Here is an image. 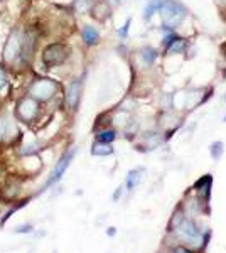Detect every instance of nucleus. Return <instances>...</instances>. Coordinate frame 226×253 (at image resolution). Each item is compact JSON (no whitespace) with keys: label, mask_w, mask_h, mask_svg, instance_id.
I'll return each instance as SVG.
<instances>
[{"label":"nucleus","mask_w":226,"mask_h":253,"mask_svg":"<svg viewBox=\"0 0 226 253\" xmlns=\"http://www.w3.org/2000/svg\"><path fill=\"white\" fill-rule=\"evenodd\" d=\"M159 14L162 17L164 29L176 31L177 27L182 26V22L188 17V9L181 2H177V0H164Z\"/></svg>","instance_id":"nucleus-1"},{"label":"nucleus","mask_w":226,"mask_h":253,"mask_svg":"<svg viewBox=\"0 0 226 253\" xmlns=\"http://www.w3.org/2000/svg\"><path fill=\"white\" fill-rule=\"evenodd\" d=\"M177 233H179V236L182 240H186V242L193 243L194 247H197L201 242H203V238H201V231L196 228V224L193 223V221L189 220H184L182 218L181 224H177Z\"/></svg>","instance_id":"nucleus-2"},{"label":"nucleus","mask_w":226,"mask_h":253,"mask_svg":"<svg viewBox=\"0 0 226 253\" xmlns=\"http://www.w3.org/2000/svg\"><path fill=\"white\" fill-rule=\"evenodd\" d=\"M58 90V85L51 80H39L31 86V96L35 100H49Z\"/></svg>","instance_id":"nucleus-3"},{"label":"nucleus","mask_w":226,"mask_h":253,"mask_svg":"<svg viewBox=\"0 0 226 253\" xmlns=\"http://www.w3.org/2000/svg\"><path fill=\"white\" fill-rule=\"evenodd\" d=\"M68 56V51L63 44H51L44 49V56H42V61H44L46 66H58L61 64L63 61Z\"/></svg>","instance_id":"nucleus-4"},{"label":"nucleus","mask_w":226,"mask_h":253,"mask_svg":"<svg viewBox=\"0 0 226 253\" xmlns=\"http://www.w3.org/2000/svg\"><path fill=\"white\" fill-rule=\"evenodd\" d=\"M74 154H76V150H74V149H73V150H69V152L66 154V156L63 157L61 160H59V164L56 165V167H54V171H53V174H51V177H49V179H47L46 188H47V186H51V184H54V183H56V181L61 179L63 174H65V171H66V169H68L69 162L73 160Z\"/></svg>","instance_id":"nucleus-5"},{"label":"nucleus","mask_w":226,"mask_h":253,"mask_svg":"<svg viewBox=\"0 0 226 253\" xmlns=\"http://www.w3.org/2000/svg\"><path fill=\"white\" fill-rule=\"evenodd\" d=\"M35 113H37V103H35L32 98H24L21 103L17 105V115L21 117L22 120L26 122L32 120Z\"/></svg>","instance_id":"nucleus-6"},{"label":"nucleus","mask_w":226,"mask_h":253,"mask_svg":"<svg viewBox=\"0 0 226 253\" xmlns=\"http://www.w3.org/2000/svg\"><path fill=\"white\" fill-rule=\"evenodd\" d=\"M110 14H112V7H110V3L106 2V0H100L98 3H95L93 9H91V15H93V19H97V21H106V19L110 17Z\"/></svg>","instance_id":"nucleus-7"},{"label":"nucleus","mask_w":226,"mask_h":253,"mask_svg":"<svg viewBox=\"0 0 226 253\" xmlns=\"http://www.w3.org/2000/svg\"><path fill=\"white\" fill-rule=\"evenodd\" d=\"M79 98H81V81H74L73 85L69 86L68 96H66L69 108H76L79 103Z\"/></svg>","instance_id":"nucleus-8"},{"label":"nucleus","mask_w":226,"mask_h":253,"mask_svg":"<svg viewBox=\"0 0 226 253\" xmlns=\"http://www.w3.org/2000/svg\"><path fill=\"white\" fill-rule=\"evenodd\" d=\"M186 49H188V41L186 39H182L179 37L176 42H172L167 49H165V54L167 56H176V54H184L186 53Z\"/></svg>","instance_id":"nucleus-9"},{"label":"nucleus","mask_w":226,"mask_h":253,"mask_svg":"<svg viewBox=\"0 0 226 253\" xmlns=\"http://www.w3.org/2000/svg\"><path fill=\"white\" fill-rule=\"evenodd\" d=\"M142 172H144L142 169H133L129 172V176H127V189L129 191H133L138 186V183L142 181Z\"/></svg>","instance_id":"nucleus-10"},{"label":"nucleus","mask_w":226,"mask_h":253,"mask_svg":"<svg viewBox=\"0 0 226 253\" xmlns=\"http://www.w3.org/2000/svg\"><path fill=\"white\" fill-rule=\"evenodd\" d=\"M211 184H213V177L211 176H204V177H201L199 181L196 183V191L197 192H201L204 197H208L209 196V188H211Z\"/></svg>","instance_id":"nucleus-11"},{"label":"nucleus","mask_w":226,"mask_h":253,"mask_svg":"<svg viewBox=\"0 0 226 253\" xmlns=\"http://www.w3.org/2000/svg\"><path fill=\"white\" fill-rule=\"evenodd\" d=\"M98 31L95 29V27H91V26H86L85 29H83V39H85V42L86 44H90V46H93V44H97L98 42Z\"/></svg>","instance_id":"nucleus-12"},{"label":"nucleus","mask_w":226,"mask_h":253,"mask_svg":"<svg viewBox=\"0 0 226 253\" xmlns=\"http://www.w3.org/2000/svg\"><path fill=\"white\" fill-rule=\"evenodd\" d=\"M113 152V149L110 147V144H105V142H97L93 145V154L95 156H110Z\"/></svg>","instance_id":"nucleus-13"},{"label":"nucleus","mask_w":226,"mask_h":253,"mask_svg":"<svg viewBox=\"0 0 226 253\" xmlns=\"http://www.w3.org/2000/svg\"><path fill=\"white\" fill-rule=\"evenodd\" d=\"M162 2H164V0H152V2L149 3L147 7H145V10H144V14H145V19H149L152 17L154 14H157L159 10H161V7H162Z\"/></svg>","instance_id":"nucleus-14"},{"label":"nucleus","mask_w":226,"mask_h":253,"mask_svg":"<svg viewBox=\"0 0 226 253\" xmlns=\"http://www.w3.org/2000/svg\"><path fill=\"white\" fill-rule=\"evenodd\" d=\"M140 56L147 64H154V61L157 59V51L154 49V47H144V49L140 51Z\"/></svg>","instance_id":"nucleus-15"},{"label":"nucleus","mask_w":226,"mask_h":253,"mask_svg":"<svg viewBox=\"0 0 226 253\" xmlns=\"http://www.w3.org/2000/svg\"><path fill=\"white\" fill-rule=\"evenodd\" d=\"M209 152H211V157L215 160H220L221 159V156H223V152H225V145H223V142L221 140H216L215 144H211V147H209Z\"/></svg>","instance_id":"nucleus-16"},{"label":"nucleus","mask_w":226,"mask_h":253,"mask_svg":"<svg viewBox=\"0 0 226 253\" xmlns=\"http://www.w3.org/2000/svg\"><path fill=\"white\" fill-rule=\"evenodd\" d=\"M115 137H117L115 130H103V132L98 133V142H105V144H110V142L115 140Z\"/></svg>","instance_id":"nucleus-17"},{"label":"nucleus","mask_w":226,"mask_h":253,"mask_svg":"<svg viewBox=\"0 0 226 253\" xmlns=\"http://www.w3.org/2000/svg\"><path fill=\"white\" fill-rule=\"evenodd\" d=\"M3 85H5V73L0 69V88H2Z\"/></svg>","instance_id":"nucleus-18"},{"label":"nucleus","mask_w":226,"mask_h":253,"mask_svg":"<svg viewBox=\"0 0 226 253\" xmlns=\"http://www.w3.org/2000/svg\"><path fill=\"white\" fill-rule=\"evenodd\" d=\"M174 253H191L188 250V248H184V247H179V248H176V252Z\"/></svg>","instance_id":"nucleus-19"},{"label":"nucleus","mask_w":226,"mask_h":253,"mask_svg":"<svg viewBox=\"0 0 226 253\" xmlns=\"http://www.w3.org/2000/svg\"><path fill=\"white\" fill-rule=\"evenodd\" d=\"M129 26H130V21H127V24H125V26H124V29H122V35H125L127 32H129Z\"/></svg>","instance_id":"nucleus-20"},{"label":"nucleus","mask_w":226,"mask_h":253,"mask_svg":"<svg viewBox=\"0 0 226 253\" xmlns=\"http://www.w3.org/2000/svg\"><path fill=\"white\" fill-rule=\"evenodd\" d=\"M120 194H122V188H120V189H117V192L113 194V201H118V199H120Z\"/></svg>","instance_id":"nucleus-21"},{"label":"nucleus","mask_w":226,"mask_h":253,"mask_svg":"<svg viewBox=\"0 0 226 253\" xmlns=\"http://www.w3.org/2000/svg\"><path fill=\"white\" fill-rule=\"evenodd\" d=\"M32 228L31 226H21V228H17V231H21V233H27V231H31Z\"/></svg>","instance_id":"nucleus-22"},{"label":"nucleus","mask_w":226,"mask_h":253,"mask_svg":"<svg viewBox=\"0 0 226 253\" xmlns=\"http://www.w3.org/2000/svg\"><path fill=\"white\" fill-rule=\"evenodd\" d=\"M108 235H110V236L115 235V228H108Z\"/></svg>","instance_id":"nucleus-23"},{"label":"nucleus","mask_w":226,"mask_h":253,"mask_svg":"<svg viewBox=\"0 0 226 253\" xmlns=\"http://www.w3.org/2000/svg\"><path fill=\"white\" fill-rule=\"evenodd\" d=\"M218 3H221V5H226V0H216Z\"/></svg>","instance_id":"nucleus-24"},{"label":"nucleus","mask_w":226,"mask_h":253,"mask_svg":"<svg viewBox=\"0 0 226 253\" xmlns=\"http://www.w3.org/2000/svg\"><path fill=\"white\" fill-rule=\"evenodd\" d=\"M110 2H118V0H110Z\"/></svg>","instance_id":"nucleus-25"},{"label":"nucleus","mask_w":226,"mask_h":253,"mask_svg":"<svg viewBox=\"0 0 226 253\" xmlns=\"http://www.w3.org/2000/svg\"><path fill=\"white\" fill-rule=\"evenodd\" d=\"M225 122H226V117H225Z\"/></svg>","instance_id":"nucleus-26"}]
</instances>
